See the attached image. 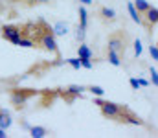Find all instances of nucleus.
Listing matches in <instances>:
<instances>
[{"mask_svg":"<svg viewBox=\"0 0 158 138\" xmlns=\"http://www.w3.org/2000/svg\"><path fill=\"white\" fill-rule=\"evenodd\" d=\"M35 43H37L40 48H44L46 52L59 55V46H57V41H55V33H53V28H50V26H48L44 20H39V22H37Z\"/></svg>","mask_w":158,"mask_h":138,"instance_id":"nucleus-1","label":"nucleus"},{"mask_svg":"<svg viewBox=\"0 0 158 138\" xmlns=\"http://www.w3.org/2000/svg\"><path fill=\"white\" fill-rule=\"evenodd\" d=\"M94 105H98L101 109V114L105 118H110V120H119V116L123 112V107H125V105H119V103H114V101H103L99 96H96Z\"/></svg>","mask_w":158,"mask_h":138,"instance_id":"nucleus-2","label":"nucleus"},{"mask_svg":"<svg viewBox=\"0 0 158 138\" xmlns=\"http://www.w3.org/2000/svg\"><path fill=\"white\" fill-rule=\"evenodd\" d=\"M127 46H129V41H127V33L125 31H114L112 35H109V39H107V48H110V50H114V52H118L119 55H123L125 53V50H127Z\"/></svg>","mask_w":158,"mask_h":138,"instance_id":"nucleus-3","label":"nucleus"},{"mask_svg":"<svg viewBox=\"0 0 158 138\" xmlns=\"http://www.w3.org/2000/svg\"><path fill=\"white\" fill-rule=\"evenodd\" d=\"M0 35H2L4 41H9V43H13V44L17 46L19 44V41H20V37H22V33H20V26H17V24L2 26Z\"/></svg>","mask_w":158,"mask_h":138,"instance_id":"nucleus-4","label":"nucleus"},{"mask_svg":"<svg viewBox=\"0 0 158 138\" xmlns=\"http://www.w3.org/2000/svg\"><path fill=\"white\" fill-rule=\"evenodd\" d=\"M142 17H143V26L151 31V30H153V28L158 24V7L151 6V7H149V9H147Z\"/></svg>","mask_w":158,"mask_h":138,"instance_id":"nucleus-5","label":"nucleus"},{"mask_svg":"<svg viewBox=\"0 0 158 138\" xmlns=\"http://www.w3.org/2000/svg\"><path fill=\"white\" fill-rule=\"evenodd\" d=\"M118 122H123V123H132V125H145V122L142 120V118H138L131 109H127V107H123V112H121V116H119Z\"/></svg>","mask_w":158,"mask_h":138,"instance_id":"nucleus-6","label":"nucleus"},{"mask_svg":"<svg viewBox=\"0 0 158 138\" xmlns=\"http://www.w3.org/2000/svg\"><path fill=\"white\" fill-rule=\"evenodd\" d=\"M127 11H129V15H131L132 22H136V24L143 26V17H142V13L134 7V2H127Z\"/></svg>","mask_w":158,"mask_h":138,"instance_id":"nucleus-7","label":"nucleus"},{"mask_svg":"<svg viewBox=\"0 0 158 138\" xmlns=\"http://www.w3.org/2000/svg\"><path fill=\"white\" fill-rule=\"evenodd\" d=\"M68 31H70L68 22L57 20V22L53 24V33H55V37H66V35H68Z\"/></svg>","mask_w":158,"mask_h":138,"instance_id":"nucleus-8","label":"nucleus"},{"mask_svg":"<svg viewBox=\"0 0 158 138\" xmlns=\"http://www.w3.org/2000/svg\"><path fill=\"white\" fill-rule=\"evenodd\" d=\"M11 103L17 107V109H22L26 105V94H22L20 90H13V96H11Z\"/></svg>","mask_w":158,"mask_h":138,"instance_id":"nucleus-9","label":"nucleus"},{"mask_svg":"<svg viewBox=\"0 0 158 138\" xmlns=\"http://www.w3.org/2000/svg\"><path fill=\"white\" fill-rule=\"evenodd\" d=\"M99 17L103 19V20H107V22H114L116 20V11L112 9V7H99Z\"/></svg>","mask_w":158,"mask_h":138,"instance_id":"nucleus-10","label":"nucleus"},{"mask_svg":"<svg viewBox=\"0 0 158 138\" xmlns=\"http://www.w3.org/2000/svg\"><path fill=\"white\" fill-rule=\"evenodd\" d=\"M107 61H109L112 66H121V55H119L118 52L110 50V48H107Z\"/></svg>","mask_w":158,"mask_h":138,"instance_id":"nucleus-11","label":"nucleus"},{"mask_svg":"<svg viewBox=\"0 0 158 138\" xmlns=\"http://www.w3.org/2000/svg\"><path fill=\"white\" fill-rule=\"evenodd\" d=\"M77 57H88V59H92V57H94V52H92V48L86 44V43H79Z\"/></svg>","mask_w":158,"mask_h":138,"instance_id":"nucleus-12","label":"nucleus"},{"mask_svg":"<svg viewBox=\"0 0 158 138\" xmlns=\"http://www.w3.org/2000/svg\"><path fill=\"white\" fill-rule=\"evenodd\" d=\"M11 123H13V120H11V116H9V114H7V112L4 111V109H0V127L7 131V129L11 127Z\"/></svg>","mask_w":158,"mask_h":138,"instance_id":"nucleus-13","label":"nucleus"},{"mask_svg":"<svg viewBox=\"0 0 158 138\" xmlns=\"http://www.w3.org/2000/svg\"><path fill=\"white\" fill-rule=\"evenodd\" d=\"M77 15H79V26L81 28H88V11L85 9V6H81L77 9Z\"/></svg>","mask_w":158,"mask_h":138,"instance_id":"nucleus-14","label":"nucleus"},{"mask_svg":"<svg viewBox=\"0 0 158 138\" xmlns=\"http://www.w3.org/2000/svg\"><path fill=\"white\" fill-rule=\"evenodd\" d=\"M46 135H48V131H46L44 127H39V125L30 127V136L31 138H44Z\"/></svg>","mask_w":158,"mask_h":138,"instance_id":"nucleus-15","label":"nucleus"},{"mask_svg":"<svg viewBox=\"0 0 158 138\" xmlns=\"http://www.w3.org/2000/svg\"><path fill=\"white\" fill-rule=\"evenodd\" d=\"M134 7H136V9H138V11L143 15V13H145V11L151 7V4H149L147 0H134Z\"/></svg>","mask_w":158,"mask_h":138,"instance_id":"nucleus-16","label":"nucleus"},{"mask_svg":"<svg viewBox=\"0 0 158 138\" xmlns=\"http://www.w3.org/2000/svg\"><path fill=\"white\" fill-rule=\"evenodd\" d=\"M17 46H20V48H35L37 43H35L33 39H30V37H20V41H19Z\"/></svg>","mask_w":158,"mask_h":138,"instance_id":"nucleus-17","label":"nucleus"},{"mask_svg":"<svg viewBox=\"0 0 158 138\" xmlns=\"http://www.w3.org/2000/svg\"><path fill=\"white\" fill-rule=\"evenodd\" d=\"M86 89L85 87H81V85H70L66 90H64V94H72V96H79L81 92H85Z\"/></svg>","mask_w":158,"mask_h":138,"instance_id":"nucleus-18","label":"nucleus"},{"mask_svg":"<svg viewBox=\"0 0 158 138\" xmlns=\"http://www.w3.org/2000/svg\"><path fill=\"white\" fill-rule=\"evenodd\" d=\"M85 37H86V28L77 26V31H76V39H77V43H85Z\"/></svg>","mask_w":158,"mask_h":138,"instance_id":"nucleus-19","label":"nucleus"},{"mask_svg":"<svg viewBox=\"0 0 158 138\" xmlns=\"http://www.w3.org/2000/svg\"><path fill=\"white\" fill-rule=\"evenodd\" d=\"M132 48H134V55H136V57H140V55H142V50H143V48H142V41H140V39H134Z\"/></svg>","mask_w":158,"mask_h":138,"instance_id":"nucleus-20","label":"nucleus"},{"mask_svg":"<svg viewBox=\"0 0 158 138\" xmlns=\"http://www.w3.org/2000/svg\"><path fill=\"white\" fill-rule=\"evenodd\" d=\"M64 63H68V65H70L74 70H79V68H81V59H79V57H74V59H66Z\"/></svg>","mask_w":158,"mask_h":138,"instance_id":"nucleus-21","label":"nucleus"},{"mask_svg":"<svg viewBox=\"0 0 158 138\" xmlns=\"http://www.w3.org/2000/svg\"><path fill=\"white\" fill-rule=\"evenodd\" d=\"M88 90L92 92L94 96H99V98H103V94H105V90H103L99 85H92V87H88Z\"/></svg>","mask_w":158,"mask_h":138,"instance_id":"nucleus-22","label":"nucleus"},{"mask_svg":"<svg viewBox=\"0 0 158 138\" xmlns=\"http://www.w3.org/2000/svg\"><path fill=\"white\" fill-rule=\"evenodd\" d=\"M79 59H81V68H86V70H92V66H94V65H92V61H90L88 57H79Z\"/></svg>","mask_w":158,"mask_h":138,"instance_id":"nucleus-23","label":"nucleus"},{"mask_svg":"<svg viewBox=\"0 0 158 138\" xmlns=\"http://www.w3.org/2000/svg\"><path fill=\"white\" fill-rule=\"evenodd\" d=\"M149 76H151V83H153L155 87H158V72L153 68V66L149 68Z\"/></svg>","mask_w":158,"mask_h":138,"instance_id":"nucleus-24","label":"nucleus"},{"mask_svg":"<svg viewBox=\"0 0 158 138\" xmlns=\"http://www.w3.org/2000/svg\"><path fill=\"white\" fill-rule=\"evenodd\" d=\"M129 85H131L132 90H140V87H142L140 81H138V77H131V79H129Z\"/></svg>","mask_w":158,"mask_h":138,"instance_id":"nucleus-25","label":"nucleus"},{"mask_svg":"<svg viewBox=\"0 0 158 138\" xmlns=\"http://www.w3.org/2000/svg\"><path fill=\"white\" fill-rule=\"evenodd\" d=\"M149 53H151V57L158 61V44H151L149 46Z\"/></svg>","mask_w":158,"mask_h":138,"instance_id":"nucleus-26","label":"nucleus"},{"mask_svg":"<svg viewBox=\"0 0 158 138\" xmlns=\"http://www.w3.org/2000/svg\"><path fill=\"white\" fill-rule=\"evenodd\" d=\"M138 81H140V85H142V87H149V81H147V79H143V77H138Z\"/></svg>","mask_w":158,"mask_h":138,"instance_id":"nucleus-27","label":"nucleus"},{"mask_svg":"<svg viewBox=\"0 0 158 138\" xmlns=\"http://www.w3.org/2000/svg\"><path fill=\"white\" fill-rule=\"evenodd\" d=\"M46 2H50V0H30L31 6H33V4H46Z\"/></svg>","mask_w":158,"mask_h":138,"instance_id":"nucleus-28","label":"nucleus"},{"mask_svg":"<svg viewBox=\"0 0 158 138\" xmlns=\"http://www.w3.org/2000/svg\"><path fill=\"white\" fill-rule=\"evenodd\" d=\"M83 6H90V4H94V0H79Z\"/></svg>","mask_w":158,"mask_h":138,"instance_id":"nucleus-29","label":"nucleus"},{"mask_svg":"<svg viewBox=\"0 0 158 138\" xmlns=\"http://www.w3.org/2000/svg\"><path fill=\"white\" fill-rule=\"evenodd\" d=\"M6 136H7V135H6V129L0 127V138H6Z\"/></svg>","mask_w":158,"mask_h":138,"instance_id":"nucleus-30","label":"nucleus"},{"mask_svg":"<svg viewBox=\"0 0 158 138\" xmlns=\"http://www.w3.org/2000/svg\"><path fill=\"white\" fill-rule=\"evenodd\" d=\"M0 30H2V24H0Z\"/></svg>","mask_w":158,"mask_h":138,"instance_id":"nucleus-31","label":"nucleus"},{"mask_svg":"<svg viewBox=\"0 0 158 138\" xmlns=\"http://www.w3.org/2000/svg\"><path fill=\"white\" fill-rule=\"evenodd\" d=\"M0 7H2V6H0Z\"/></svg>","mask_w":158,"mask_h":138,"instance_id":"nucleus-32","label":"nucleus"},{"mask_svg":"<svg viewBox=\"0 0 158 138\" xmlns=\"http://www.w3.org/2000/svg\"><path fill=\"white\" fill-rule=\"evenodd\" d=\"M156 44H158V43H156Z\"/></svg>","mask_w":158,"mask_h":138,"instance_id":"nucleus-33","label":"nucleus"}]
</instances>
